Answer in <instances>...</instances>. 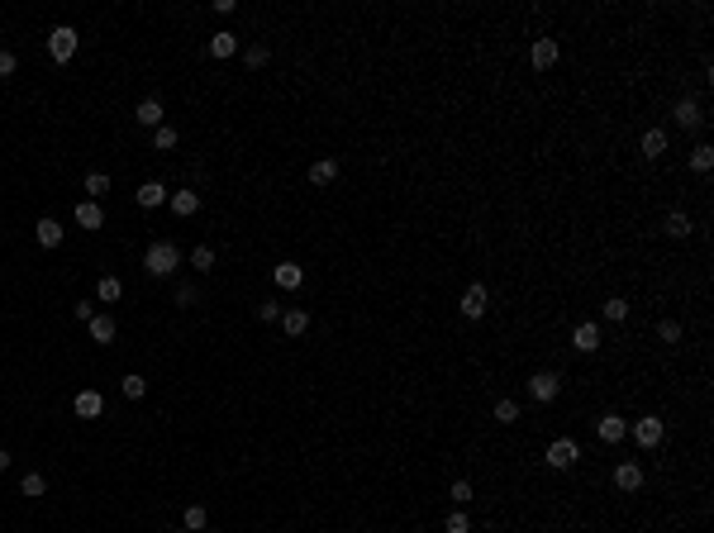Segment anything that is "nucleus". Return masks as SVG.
<instances>
[{
	"label": "nucleus",
	"mask_w": 714,
	"mask_h": 533,
	"mask_svg": "<svg viewBox=\"0 0 714 533\" xmlns=\"http://www.w3.org/2000/svg\"><path fill=\"white\" fill-rule=\"evenodd\" d=\"M143 266H148L153 276H172L176 266H181V248H176V243H153V248L143 252Z\"/></svg>",
	"instance_id": "obj_1"
},
{
	"label": "nucleus",
	"mask_w": 714,
	"mask_h": 533,
	"mask_svg": "<svg viewBox=\"0 0 714 533\" xmlns=\"http://www.w3.org/2000/svg\"><path fill=\"white\" fill-rule=\"evenodd\" d=\"M48 53H53V63H72V58H77V29H72V24H58V29L48 33Z\"/></svg>",
	"instance_id": "obj_2"
},
{
	"label": "nucleus",
	"mask_w": 714,
	"mask_h": 533,
	"mask_svg": "<svg viewBox=\"0 0 714 533\" xmlns=\"http://www.w3.org/2000/svg\"><path fill=\"white\" fill-rule=\"evenodd\" d=\"M576 457H581V448H576V443H571V438H557L553 448H548V467H553V471H571V467H576Z\"/></svg>",
	"instance_id": "obj_3"
},
{
	"label": "nucleus",
	"mask_w": 714,
	"mask_h": 533,
	"mask_svg": "<svg viewBox=\"0 0 714 533\" xmlns=\"http://www.w3.org/2000/svg\"><path fill=\"white\" fill-rule=\"evenodd\" d=\"M629 434H634V443H638V448H657L666 429H662V419H652V414H648V419H638L634 429H629Z\"/></svg>",
	"instance_id": "obj_4"
},
{
	"label": "nucleus",
	"mask_w": 714,
	"mask_h": 533,
	"mask_svg": "<svg viewBox=\"0 0 714 533\" xmlns=\"http://www.w3.org/2000/svg\"><path fill=\"white\" fill-rule=\"evenodd\" d=\"M486 305H491L486 286H467V296H462V314H467V319H481V314H486Z\"/></svg>",
	"instance_id": "obj_5"
},
{
	"label": "nucleus",
	"mask_w": 714,
	"mask_h": 533,
	"mask_svg": "<svg viewBox=\"0 0 714 533\" xmlns=\"http://www.w3.org/2000/svg\"><path fill=\"white\" fill-rule=\"evenodd\" d=\"M529 63L539 67V72H548V67L557 63V43H553V38H534V48H529Z\"/></svg>",
	"instance_id": "obj_6"
},
{
	"label": "nucleus",
	"mask_w": 714,
	"mask_h": 533,
	"mask_svg": "<svg viewBox=\"0 0 714 533\" xmlns=\"http://www.w3.org/2000/svg\"><path fill=\"white\" fill-rule=\"evenodd\" d=\"M134 200H139L143 210H158V205H167V186H162V181H143V186L134 190Z\"/></svg>",
	"instance_id": "obj_7"
},
{
	"label": "nucleus",
	"mask_w": 714,
	"mask_h": 533,
	"mask_svg": "<svg viewBox=\"0 0 714 533\" xmlns=\"http://www.w3.org/2000/svg\"><path fill=\"white\" fill-rule=\"evenodd\" d=\"M529 391H534V400H543V405H548V400H557V391H562V381H557L553 372H539V377L529 381Z\"/></svg>",
	"instance_id": "obj_8"
},
{
	"label": "nucleus",
	"mask_w": 714,
	"mask_h": 533,
	"mask_svg": "<svg viewBox=\"0 0 714 533\" xmlns=\"http://www.w3.org/2000/svg\"><path fill=\"white\" fill-rule=\"evenodd\" d=\"M595 434H600V443H619L624 434H629V424L619 419V414H605V419L595 424Z\"/></svg>",
	"instance_id": "obj_9"
},
{
	"label": "nucleus",
	"mask_w": 714,
	"mask_h": 533,
	"mask_svg": "<svg viewBox=\"0 0 714 533\" xmlns=\"http://www.w3.org/2000/svg\"><path fill=\"white\" fill-rule=\"evenodd\" d=\"M571 343H576V352H595V348H600V329H595V324H576Z\"/></svg>",
	"instance_id": "obj_10"
},
{
	"label": "nucleus",
	"mask_w": 714,
	"mask_h": 533,
	"mask_svg": "<svg viewBox=\"0 0 714 533\" xmlns=\"http://www.w3.org/2000/svg\"><path fill=\"white\" fill-rule=\"evenodd\" d=\"M301 281H305V266L301 262H281V266H276V286H281V291H296Z\"/></svg>",
	"instance_id": "obj_11"
},
{
	"label": "nucleus",
	"mask_w": 714,
	"mask_h": 533,
	"mask_svg": "<svg viewBox=\"0 0 714 533\" xmlns=\"http://www.w3.org/2000/svg\"><path fill=\"white\" fill-rule=\"evenodd\" d=\"M615 486L619 490H638L643 486V467H638V462H624V467L615 471Z\"/></svg>",
	"instance_id": "obj_12"
},
{
	"label": "nucleus",
	"mask_w": 714,
	"mask_h": 533,
	"mask_svg": "<svg viewBox=\"0 0 714 533\" xmlns=\"http://www.w3.org/2000/svg\"><path fill=\"white\" fill-rule=\"evenodd\" d=\"M77 224L81 229H100V224H105V210H100L95 200H81L77 205Z\"/></svg>",
	"instance_id": "obj_13"
},
{
	"label": "nucleus",
	"mask_w": 714,
	"mask_h": 533,
	"mask_svg": "<svg viewBox=\"0 0 714 533\" xmlns=\"http://www.w3.org/2000/svg\"><path fill=\"white\" fill-rule=\"evenodd\" d=\"M105 409V400H100V391H77V414L81 419H95Z\"/></svg>",
	"instance_id": "obj_14"
},
{
	"label": "nucleus",
	"mask_w": 714,
	"mask_h": 533,
	"mask_svg": "<svg viewBox=\"0 0 714 533\" xmlns=\"http://www.w3.org/2000/svg\"><path fill=\"white\" fill-rule=\"evenodd\" d=\"M234 53H238V38H234L229 29H224V33H210V58H234Z\"/></svg>",
	"instance_id": "obj_15"
},
{
	"label": "nucleus",
	"mask_w": 714,
	"mask_h": 533,
	"mask_svg": "<svg viewBox=\"0 0 714 533\" xmlns=\"http://www.w3.org/2000/svg\"><path fill=\"white\" fill-rule=\"evenodd\" d=\"M134 119H139L143 129H158V124H162V105H158V100H139V110H134Z\"/></svg>",
	"instance_id": "obj_16"
},
{
	"label": "nucleus",
	"mask_w": 714,
	"mask_h": 533,
	"mask_svg": "<svg viewBox=\"0 0 714 533\" xmlns=\"http://www.w3.org/2000/svg\"><path fill=\"white\" fill-rule=\"evenodd\" d=\"M676 124H681V129H700V124H705V114H700L696 100H681V105H676Z\"/></svg>",
	"instance_id": "obj_17"
},
{
	"label": "nucleus",
	"mask_w": 714,
	"mask_h": 533,
	"mask_svg": "<svg viewBox=\"0 0 714 533\" xmlns=\"http://www.w3.org/2000/svg\"><path fill=\"white\" fill-rule=\"evenodd\" d=\"M310 181H315V186H329V181H338V162H333V157L315 162V167H310Z\"/></svg>",
	"instance_id": "obj_18"
},
{
	"label": "nucleus",
	"mask_w": 714,
	"mask_h": 533,
	"mask_svg": "<svg viewBox=\"0 0 714 533\" xmlns=\"http://www.w3.org/2000/svg\"><path fill=\"white\" fill-rule=\"evenodd\" d=\"M281 329L291 333V338H301V333L310 329V314H305V310H286L281 314Z\"/></svg>",
	"instance_id": "obj_19"
},
{
	"label": "nucleus",
	"mask_w": 714,
	"mask_h": 533,
	"mask_svg": "<svg viewBox=\"0 0 714 533\" xmlns=\"http://www.w3.org/2000/svg\"><path fill=\"white\" fill-rule=\"evenodd\" d=\"M167 200H172L176 215H195V210H200V195H195V190H176V195H167Z\"/></svg>",
	"instance_id": "obj_20"
},
{
	"label": "nucleus",
	"mask_w": 714,
	"mask_h": 533,
	"mask_svg": "<svg viewBox=\"0 0 714 533\" xmlns=\"http://www.w3.org/2000/svg\"><path fill=\"white\" fill-rule=\"evenodd\" d=\"M38 243H43V248H58V243H63V224L58 220H38Z\"/></svg>",
	"instance_id": "obj_21"
},
{
	"label": "nucleus",
	"mask_w": 714,
	"mask_h": 533,
	"mask_svg": "<svg viewBox=\"0 0 714 533\" xmlns=\"http://www.w3.org/2000/svg\"><path fill=\"white\" fill-rule=\"evenodd\" d=\"M95 296L105 300V305H114V300L124 296V281H119V276H100V286H95Z\"/></svg>",
	"instance_id": "obj_22"
},
{
	"label": "nucleus",
	"mask_w": 714,
	"mask_h": 533,
	"mask_svg": "<svg viewBox=\"0 0 714 533\" xmlns=\"http://www.w3.org/2000/svg\"><path fill=\"white\" fill-rule=\"evenodd\" d=\"M662 229H666V238H691V220H686L681 210H671V215H666V224H662Z\"/></svg>",
	"instance_id": "obj_23"
},
{
	"label": "nucleus",
	"mask_w": 714,
	"mask_h": 533,
	"mask_svg": "<svg viewBox=\"0 0 714 533\" xmlns=\"http://www.w3.org/2000/svg\"><path fill=\"white\" fill-rule=\"evenodd\" d=\"M91 338H95V343H110V338H114V319H110V314H95V319H91Z\"/></svg>",
	"instance_id": "obj_24"
},
{
	"label": "nucleus",
	"mask_w": 714,
	"mask_h": 533,
	"mask_svg": "<svg viewBox=\"0 0 714 533\" xmlns=\"http://www.w3.org/2000/svg\"><path fill=\"white\" fill-rule=\"evenodd\" d=\"M643 153H648V157H662L666 153V134H662V129H648V134H643Z\"/></svg>",
	"instance_id": "obj_25"
},
{
	"label": "nucleus",
	"mask_w": 714,
	"mask_h": 533,
	"mask_svg": "<svg viewBox=\"0 0 714 533\" xmlns=\"http://www.w3.org/2000/svg\"><path fill=\"white\" fill-rule=\"evenodd\" d=\"M205 505H186V515H181V524H186V529L190 533H200V529H205Z\"/></svg>",
	"instance_id": "obj_26"
},
{
	"label": "nucleus",
	"mask_w": 714,
	"mask_h": 533,
	"mask_svg": "<svg viewBox=\"0 0 714 533\" xmlns=\"http://www.w3.org/2000/svg\"><path fill=\"white\" fill-rule=\"evenodd\" d=\"M691 167H696V172H710V167H714V148H710V143H700L696 153H691Z\"/></svg>",
	"instance_id": "obj_27"
},
{
	"label": "nucleus",
	"mask_w": 714,
	"mask_h": 533,
	"mask_svg": "<svg viewBox=\"0 0 714 533\" xmlns=\"http://www.w3.org/2000/svg\"><path fill=\"white\" fill-rule=\"evenodd\" d=\"M105 190H110V176H105V172H91V176H86V195H91V200H100Z\"/></svg>",
	"instance_id": "obj_28"
},
{
	"label": "nucleus",
	"mask_w": 714,
	"mask_h": 533,
	"mask_svg": "<svg viewBox=\"0 0 714 533\" xmlns=\"http://www.w3.org/2000/svg\"><path fill=\"white\" fill-rule=\"evenodd\" d=\"M19 490H24V495H33V500H38V495H43V490H48V481H43V476H38V471H29V476L19 481Z\"/></svg>",
	"instance_id": "obj_29"
},
{
	"label": "nucleus",
	"mask_w": 714,
	"mask_h": 533,
	"mask_svg": "<svg viewBox=\"0 0 714 533\" xmlns=\"http://www.w3.org/2000/svg\"><path fill=\"white\" fill-rule=\"evenodd\" d=\"M190 266L195 271H215V248H195L190 252Z\"/></svg>",
	"instance_id": "obj_30"
},
{
	"label": "nucleus",
	"mask_w": 714,
	"mask_h": 533,
	"mask_svg": "<svg viewBox=\"0 0 714 533\" xmlns=\"http://www.w3.org/2000/svg\"><path fill=\"white\" fill-rule=\"evenodd\" d=\"M514 419H519V405H514V400H500V405H495V424H514Z\"/></svg>",
	"instance_id": "obj_31"
},
{
	"label": "nucleus",
	"mask_w": 714,
	"mask_h": 533,
	"mask_svg": "<svg viewBox=\"0 0 714 533\" xmlns=\"http://www.w3.org/2000/svg\"><path fill=\"white\" fill-rule=\"evenodd\" d=\"M443 533H472V524H467V515H462V510H453V515H448V524H443Z\"/></svg>",
	"instance_id": "obj_32"
},
{
	"label": "nucleus",
	"mask_w": 714,
	"mask_h": 533,
	"mask_svg": "<svg viewBox=\"0 0 714 533\" xmlns=\"http://www.w3.org/2000/svg\"><path fill=\"white\" fill-rule=\"evenodd\" d=\"M657 338H662V343H676V338H681V324H676V319H662V324H657Z\"/></svg>",
	"instance_id": "obj_33"
},
{
	"label": "nucleus",
	"mask_w": 714,
	"mask_h": 533,
	"mask_svg": "<svg viewBox=\"0 0 714 533\" xmlns=\"http://www.w3.org/2000/svg\"><path fill=\"white\" fill-rule=\"evenodd\" d=\"M153 143H158V148H176V129L158 124V129H153Z\"/></svg>",
	"instance_id": "obj_34"
},
{
	"label": "nucleus",
	"mask_w": 714,
	"mask_h": 533,
	"mask_svg": "<svg viewBox=\"0 0 714 533\" xmlns=\"http://www.w3.org/2000/svg\"><path fill=\"white\" fill-rule=\"evenodd\" d=\"M143 391H148V381H143V377H124V395H129V400H143Z\"/></svg>",
	"instance_id": "obj_35"
},
{
	"label": "nucleus",
	"mask_w": 714,
	"mask_h": 533,
	"mask_svg": "<svg viewBox=\"0 0 714 533\" xmlns=\"http://www.w3.org/2000/svg\"><path fill=\"white\" fill-rule=\"evenodd\" d=\"M624 314H629V300H610V305H605V319H615V324H619V319H624Z\"/></svg>",
	"instance_id": "obj_36"
},
{
	"label": "nucleus",
	"mask_w": 714,
	"mask_h": 533,
	"mask_svg": "<svg viewBox=\"0 0 714 533\" xmlns=\"http://www.w3.org/2000/svg\"><path fill=\"white\" fill-rule=\"evenodd\" d=\"M453 500H458V510L472 500V481H453Z\"/></svg>",
	"instance_id": "obj_37"
},
{
	"label": "nucleus",
	"mask_w": 714,
	"mask_h": 533,
	"mask_svg": "<svg viewBox=\"0 0 714 533\" xmlns=\"http://www.w3.org/2000/svg\"><path fill=\"white\" fill-rule=\"evenodd\" d=\"M243 58H248V67H262V63H267V48H262V43H253L248 53H243Z\"/></svg>",
	"instance_id": "obj_38"
},
{
	"label": "nucleus",
	"mask_w": 714,
	"mask_h": 533,
	"mask_svg": "<svg viewBox=\"0 0 714 533\" xmlns=\"http://www.w3.org/2000/svg\"><path fill=\"white\" fill-rule=\"evenodd\" d=\"M257 319H262V324H271V319H281V305H271V300H267V305H257Z\"/></svg>",
	"instance_id": "obj_39"
},
{
	"label": "nucleus",
	"mask_w": 714,
	"mask_h": 533,
	"mask_svg": "<svg viewBox=\"0 0 714 533\" xmlns=\"http://www.w3.org/2000/svg\"><path fill=\"white\" fill-rule=\"evenodd\" d=\"M176 305H186V310H190V305H200V296H195L190 286H181V291H176Z\"/></svg>",
	"instance_id": "obj_40"
},
{
	"label": "nucleus",
	"mask_w": 714,
	"mask_h": 533,
	"mask_svg": "<svg viewBox=\"0 0 714 533\" xmlns=\"http://www.w3.org/2000/svg\"><path fill=\"white\" fill-rule=\"evenodd\" d=\"M15 53H5V48H0V77H10V72H15Z\"/></svg>",
	"instance_id": "obj_41"
},
{
	"label": "nucleus",
	"mask_w": 714,
	"mask_h": 533,
	"mask_svg": "<svg viewBox=\"0 0 714 533\" xmlns=\"http://www.w3.org/2000/svg\"><path fill=\"white\" fill-rule=\"evenodd\" d=\"M77 319H81V324H91V319H95V305H81V300H77Z\"/></svg>",
	"instance_id": "obj_42"
},
{
	"label": "nucleus",
	"mask_w": 714,
	"mask_h": 533,
	"mask_svg": "<svg viewBox=\"0 0 714 533\" xmlns=\"http://www.w3.org/2000/svg\"><path fill=\"white\" fill-rule=\"evenodd\" d=\"M5 467H10V453H5V448H0V471H5Z\"/></svg>",
	"instance_id": "obj_43"
},
{
	"label": "nucleus",
	"mask_w": 714,
	"mask_h": 533,
	"mask_svg": "<svg viewBox=\"0 0 714 533\" xmlns=\"http://www.w3.org/2000/svg\"><path fill=\"white\" fill-rule=\"evenodd\" d=\"M181 533H190V529H181Z\"/></svg>",
	"instance_id": "obj_44"
}]
</instances>
